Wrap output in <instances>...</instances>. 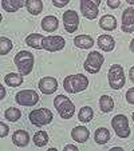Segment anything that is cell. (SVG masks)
Returning <instances> with one entry per match:
<instances>
[{
	"label": "cell",
	"instance_id": "28",
	"mask_svg": "<svg viewBox=\"0 0 134 151\" xmlns=\"http://www.w3.org/2000/svg\"><path fill=\"white\" fill-rule=\"evenodd\" d=\"M12 47H14V44H12L11 39H8V37H6V36L0 37V55H1V56L8 54L12 50Z\"/></svg>",
	"mask_w": 134,
	"mask_h": 151
},
{
	"label": "cell",
	"instance_id": "25",
	"mask_svg": "<svg viewBox=\"0 0 134 151\" xmlns=\"http://www.w3.org/2000/svg\"><path fill=\"white\" fill-rule=\"evenodd\" d=\"M99 107L102 110V112H110L114 109V100L113 98L109 96V95H103L99 99Z\"/></svg>",
	"mask_w": 134,
	"mask_h": 151
},
{
	"label": "cell",
	"instance_id": "3",
	"mask_svg": "<svg viewBox=\"0 0 134 151\" xmlns=\"http://www.w3.org/2000/svg\"><path fill=\"white\" fill-rule=\"evenodd\" d=\"M54 106L56 109L58 114L62 116V119H70V118H72V115L75 112L74 103L66 95H58L54 99Z\"/></svg>",
	"mask_w": 134,
	"mask_h": 151
},
{
	"label": "cell",
	"instance_id": "29",
	"mask_svg": "<svg viewBox=\"0 0 134 151\" xmlns=\"http://www.w3.org/2000/svg\"><path fill=\"white\" fill-rule=\"evenodd\" d=\"M4 116H6V119H8L9 122H16V120L20 119V116H22V112H20V110L15 109V107H9V109L6 110V112H4Z\"/></svg>",
	"mask_w": 134,
	"mask_h": 151
},
{
	"label": "cell",
	"instance_id": "31",
	"mask_svg": "<svg viewBox=\"0 0 134 151\" xmlns=\"http://www.w3.org/2000/svg\"><path fill=\"white\" fill-rule=\"evenodd\" d=\"M0 128H1L0 137H1V138H6L7 135H8V132H9V127H8V126H7L4 122H1V123H0Z\"/></svg>",
	"mask_w": 134,
	"mask_h": 151
},
{
	"label": "cell",
	"instance_id": "36",
	"mask_svg": "<svg viewBox=\"0 0 134 151\" xmlns=\"http://www.w3.org/2000/svg\"><path fill=\"white\" fill-rule=\"evenodd\" d=\"M0 91H1V95H0V99H4L6 98V88L3 86H0Z\"/></svg>",
	"mask_w": 134,
	"mask_h": 151
},
{
	"label": "cell",
	"instance_id": "32",
	"mask_svg": "<svg viewBox=\"0 0 134 151\" xmlns=\"http://www.w3.org/2000/svg\"><path fill=\"white\" fill-rule=\"evenodd\" d=\"M126 100L130 104H134V87L127 90V92H126Z\"/></svg>",
	"mask_w": 134,
	"mask_h": 151
},
{
	"label": "cell",
	"instance_id": "34",
	"mask_svg": "<svg viewBox=\"0 0 134 151\" xmlns=\"http://www.w3.org/2000/svg\"><path fill=\"white\" fill-rule=\"evenodd\" d=\"M64 151H78V147L77 146H74V145H67V146H64V148H63Z\"/></svg>",
	"mask_w": 134,
	"mask_h": 151
},
{
	"label": "cell",
	"instance_id": "18",
	"mask_svg": "<svg viewBox=\"0 0 134 151\" xmlns=\"http://www.w3.org/2000/svg\"><path fill=\"white\" fill-rule=\"evenodd\" d=\"M59 27V20L58 17L49 15V16H44L42 20V29L46 32H54L58 29Z\"/></svg>",
	"mask_w": 134,
	"mask_h": 151
},
{
	"label": "cell",
	"instance_id": "7",
	"mask_svg": "<svg viewBox=\"0 0 134 151\" xmlns=\"http://www.w3.org/2000/svg\"><path fill=\"white\" fill-rule=\"evenodd\" d=\"M111 127L114 128L115 134L118 138H127L130 135V127H129V119L122 114L115 115L113 119H111Z\"/></svg>",
	"mask_w": 134,
	"mask_h": 151
},
{
	"label": "cell",
	"instance_id": "40",
	"mask_svg": "<svg viewBox=\"0 0 134 151\" xmlns=\"http://www.w3.org/2000/svg\"><path fill=\"white\" fill-rule=\"evenodd\" d=\"M131 119H133V120H134V112H133V115H131Z\"/></svg>",
	"mask_w": 134,
	"mask_h": 151
},
{
	"label": "cell",
	"instance_id": "26",
	"mask_svg": "<svg viewBox=\"0 0 134 151\" xmlns=\"http://www.w3.org/2000/svg\"><path fill=\"white\" fill-rule=\"evenodd\" d=\"M93 116H94V111H93V109L91 107H88V106L82 107L80 111H79V114H78V119H79V122H82V123L91 122Z\"/></svg>",
	"mask_w": 134,
	"mask_h": 151
},
{
	"label": "cell",
	"instance_id": "20",
	"mask_svg": "<svg viewBox=\"0 0 134 151\" xmlns=\"http://www.w3.org/2000/svg\"><path fill=\"white\" fill-rule=\"evenodd\" d=\"M74 44L78 48L88 50L94 46V39H93L90 35H78L74 39Z\"/></svg>",
	"mask_w": 134,
	"mask_h": 151
},
{
	"label": "cell",
	"instance_id": "35",
	"mask_svg": "<svg viewBox=\"0 0 134 151\" xmlns=\"http://www.w3.org/2000/svg\"><path fill=\"white\" fill-rule=\"evenodd\" d=\"M129 78H130V80L134 83V66L129 70Z\"/></svg>",
	"mask_w": 134,
	"mask_h": 151
},
{
	"label": "cell",
	"instance_id": "24",
	"mask_svg": "<svg viewBox=\"0 0 134 151\" xmlns=\"http://www.w3.org/2000/svg\"><path fill=\"white\" fill-rule=\"evenodd\" d=\"M26 8L31 15H35V16H36V15H39L43 9V1L42 0H27Z\"/></svg>",
	"mask_w": 134,
	"mask_h": 151
},
{
	"label": "cell",
	"instance_id": "8",
	"mask_svg": "<svg viewBox=\"0 0 134 151\" xmlns=\"http://www.w3.org/2000/svg\"><path fill=\"white\" fill-rule=\"evenodd\" d=\"M15 100L20 106H26V107H32L39 102V94L34 90H22L15 95Z\"/></svg>",
	"mask_w": 134,
	"mask_h": 151
},
{
	"label": "cell",
	"instance_id": "30",
	"mask_svg": "<svg viewBox=\"0 0 134 151\" xmlns=\"http://www.w3.org/2000/svg\"><path fill=\"white\" fill-rule=\"evenodd\" d=\"M51 1L54 4V7H56V8H63L64 6H67L70 3V0H51Z\"/></svg>",
	"mask_w": 134,
	"mask_h": 151
},
{
	"label": "cell",
	"instance_id": "4",
	"mask_svg": "<svg viewBox=\"0 0 134 151\" xmlns=\"http://www.w3.org/2000/svg\"><path fill=\"white\" fill-rule=\"evenodd\" d=\"M109 76V84L113 90H121L126 83V76L123 72L122 66L120 64H113L107 72Z\"/></svg>",
	"mask_w": 134,
	"mask_h": 151
},
{
	"label": "cell",
	"instance_id": "22",
	"mask_svg": "<svg viewBox=\"0 0 134 151\" xmlns=\"http://www.w3.org/2000/svg\"><path fill=\"white\" fill-rule=\"evenodd\" d=\"M110 131L106 127H99L94 134V139L98 145H106L110 140Z\"/></svg>",
	"mask_w": 134,
	"mask_h": 151
},
{
	"label": "cell",
	"instance_id": "17",
	"mask_svg": "<svg viewBox=\"0 0 134 151\" xmlns=\"http://www.w3.org/2000/svg\"><path fill=\"white\" fill-rule=\"evenodd\" d=\"M27 0H1V8L6 12H16L22 7H26Z\"/></svg>",
	"mask_w": 134,
	"mask_h": 151
},
{
	"label": "cell",
	"instance_id": "21",
	"mask_svg": "<svg viewBox=\"0 0 134 151\" xmlns=\"http://www.w3.org/2000/svg\"><path fill=\"white\" fill-rule=\"evenodd\" d=\"M99 27L105 31H114L117 28V19L113 15H105L99 20Z\"/></svg>",
	"mask_w": 134,
	"mask_h": 151
},
{
	"label": "cell",
	"instance_id": "12",
	"mask_svg": "<svg viewBox=\"0 0 134 151\" xmlns=\"http://www.w3.org/2000/svg\"><path fill=\"white\" fill-rule=\"evenodd\" d=\"M39 90L42 94L44 95H51L56 91L58 88V82L55 78L52 76H44L39 80Z\"/></svg>",
	"mask_w": 134,
	"mask_h": 151
},
{
	"label": "cell",
	"instance_id": "27",
	"mask_svg": "<svg viewBox=\"0 0 134 151\" xmlns=\"http://www.w3.org/2000/svg\"><path fill=\"white\" fill-rule=\"evenodd\" d=\"M32 140H34L35 146H38V147H44V146L49 143V135H47L46 131H38V132H35Z\"/></svg>",
	"mask_w": 134,
	"mask_h": 151
},
{
	"label": "cell",
	"instance_id": "10",
	"mask_svg": "<svg viewBox=\"0 0 134 151\" xmlns=\"http://www.w3.org/2000/svg\"><path fill=\"white\" fill-rule=\"evenodd\" d=\"M66 46V40L59 35H50L46 36L43 40V50H46L49 52H58L63 50Z\"/></svg>",
	"mask_w": 134,
	"mask_h": 151
},
{
	"label": "cell",
	"instance_id": "13",
	"mask_svg": "<svg viewBox=\"0 0 134 151\" xmlns=\"http://www.w3.org/2000/svg\"><path fill=\"white\" fill-rule=\"evenodd\" d=\"M122 31L125 34L134 32V8H126L122 12Z\"/></svg>",
	"mask_w": 134,
	"mask_h": 151
},
{
	"label": "cell",
	"instance_id": "19",
	"mask_svg": "<svg viewBox=\"0 0 134 151\" xmlns=\"http://www.w3.org/2000/svg\"><path fill=\"white\" fill-rule=\"evenodd\" d=\"M44 35L42 34H31L26 37V44L34 50H43V40H44Z\"/></svg>",
	"mask_w": 134,
	"mask_h": 151
},
{
	"label": "cell",
	"instance_id": "38",
	"mask_svg": "<svg viewBox=\"0 0 134 151\" xmlns=\"http://www.w3.org/2000/svg\"><path fill=\"white\" fill-rule=\"evenodd\" d=\"M121 150H122L121 147H113L111 148V151H121Z\"/></svg>",
	"mask_w": 134,
	"mask_h": 151
},
{
	"label": "cell",
	"instance_id": "2",
	"mask_svg": "<svg viewBox=\"0 0 134 151\" xmlns=\"http://www.w3.org/2000/svg\"><path fill=\"white\" fill-rule=\"evenodd\" d=\"M14 63L19 70V74L26 76L34 68V55L28 51H19L15 55Z\"/></svg>",
	"mask_w": 134,
	"mask_h": 151
},
{
	"label": "cell",
	"instance_id": "37",
	"mask_svg": "<svg viewBox=\"0 0 134 151\" xmlns=\"http://www.w3.org/2000/svg\"><path fill=\"white\" fill-rule=\"evenodd\" d=\"M129 48H130L131 52H134V37H133V40L130 42V46H129Z\"/></svg>",
	"mask_w": 134,
	"mask_h": 151
},
{
	"label": "cell",
	"instance_id": "1",
	"mask_svg": "<svg viewBox=\"0 0 134 151\" xmlns=\"http://www.w3.org/2000/svg\"><path fill=\"white\" fill-rule=\"evenodd\" d=\"M88 87V79L82 74L69 75L63 80V88L69 94H78Z\"/></svg>",
	"mask_w": 134,
	"mask_h": 151
},
{
	"label": "cell",
	"instance_id": "15",
	"mask_svg": "<svg viewBox=\"0 0 134 151\" xmlns=\"http://www.w3.org/2000/svg\"><path fill=\"white\" fill-rule=\"evenodd\" d=\"M90 137V131L85 126H77L72 128L71 131V138L78 143H85Z\"/></svg>",
	"mask_w": 134,
	"mask_h": 151
},
{
	"label": "cell",
	"instance_id": "14",
	"mask_svg": "<svg viewBox=\"0 0 134 151\" xmlns=\"http://www.w3.org/2000/svg\"><path fill=\"white\" fill-rule=\"evenodd\" d=\"M97 44L102 51L110 52V51H113L115 47V40L113 39V36H110V35H101L97 39Z\"/></svg>",
	"mask_w": 134,
	"mask_h": 151
},
{
	"label": "cell",
	"instance_id": "16",
	"mask_svg": "<svg viewBox=\"0 0 134 151\" xmlns=\"http://www.w3.org/2000/svg\"><path fill=\"white\" fill-rule=\"evenodd\" d=\"M12 142H14L15 146H17V147H20V148L26 147L30 142L28 132L24 131V130H17V131H15L14 135H12Z\"/></svg>",
	"mask_w": 134,
	"mask_h": 151
},
{
	"label": "cell",
	"instance_id": "23",
	"mask_svg": "<svg viewBox=\"0 0 134 151\" xmlns=\"http://www.w3.org/2000/svg\"><path fill=\"white\" fill-rule=\"evenodd\" d=\"M4 82L9 86V87H19L23 83V75L16 74V72H9L4 76Z\"/></svg>",
	"mask_w": 134,
	"mask_h": 151
},
{
	"label": "cell",
	"instance_id": "33",
	"mask_svg": "<svg viewBox=\"0 0 134 151\" xmlns=\"http://www.w3.org/2000/svg\"><path fill=\"white\" fill-rule=\"evenodd\" d=\"M120 4H121V0H107V6L110 7V8H113V9L118 8Z\"/></svg>",
	"mask_w": 134,
	"mask_h": 151
},
{
	"label": "cell",
	"instance_id": "11",
	"mask_svg": "<svg viewBox=\"0 0 134 151\" xmlns=\"http://www.w3.org/2000/svg\"><path fill=\"white\" fill-rule=\"evenodd\" d=\"M62 20H63V26H64L66 32L72 34V32H75L78 29V26H79V16H78V14L75 11L69 9V11L63 12Z\"/></svg>",
	"mask_w": 134,
	"mask_h": 151
},
{
	"label": "cell",
	"instance_id": "6",
	"mask_svg": "<svg viewBox=\"0 0 134 151\" xmlns=\"http://www.w3.org/2000/svg\"><path fill=\"white\" fill-rule=\"evenodd\" d=\"M103 63H105V56L98 51H93L86 58L85 63H83V68L88 74H98Z\"/></svg>",
	"mask_w": 134,
	"mask_h": 151
},
{
	"label": "cell",
	"instance_id": "9",
	"mask_svg": "<svg viewBox=\"0 0 134 151\" xmlns=\"http://www.w3.org/2000/svg\"><path fill=\"white\" fill-rule=\"evenodd\" d=\"M99 4L101 0H80V12L86 19L94 20L99 15Z\"/></svg>",
	"mask_w": 134,
	"mask_h": 151
},
{
	"label": "cell",
	"instance_id": "39",
	"mask_svg": "<svg viewBox=\"0 0 134 151\" xmlns=\"http://www.w3.org/2000/svg\"><path fill=\"white\" fill-rule=\"evenodd\" d=\"M126 1H127L129 4H131V6H133V4H134V0H126Z\"/></svg>",
	"mask_w": 134,
	"mask_h": 151
},
{
	"label": "cell",
	"instance_id": "5",
	"mask_svg": "<svg viewBox=\"0 0 134 151\" xmlns=\"http://www.w3.org/2000/svg\"><path fill=\"white\" fill-rule=\"evenodd\" d=\"M30 122L36 127H42V126H47L52 122L54 115L49 109H36L32 110L28 115Z\"/></svg>",
	"mask_w": 134,
	"mask_h": 151
}]
</instances>
